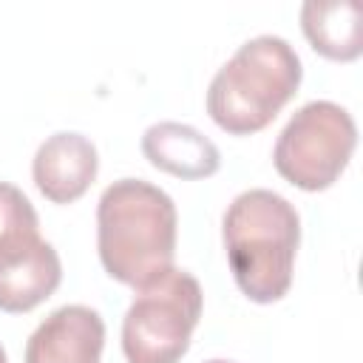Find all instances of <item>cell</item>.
Instances as JSON below:
<instances>
[{"mask_svg":"<svg viewBox=\"0 0 363 363\" xmlns=\"http://www.w3.org/2000/svg\"><path fill=\"white\" fill-rule=\"evenodd\" d=\"M179 213L173 199L145 182L119 179L96 204V250L105 272L133 289L173 267Z\"/></svg>","mask_w":363,"mask_h":363,"instance_id":"obj_1","label":"cell"},{"mask_svg":"<svg viewBox=\"0 0 363 363\" xmlns=\"http://www.w3.org/2000/svg\"><path fill=\"white\" fill-rule=\"evenodd\" d=\"M221 238L238 289L255 303L281 301L292 286L301 216L275 190L238 193L221 218Z\"/></svg>","mask_w":363,"mask_h":363,"instance_id":"obj_2","label":"cell"},{"mask_svg":"<svg viewBox=\"0 0 363 363\" xmlns=\"http://www.w3.org/2000/svg\"><path fill=\"white\" fill-rule=\"evenodd\" d=\"M303 77L301 57L278 34H258L216 71L207 88L210 119L235 136L264 130L292 99Z\"/></svg>","mask_w":363,"mask_h":363,"instance_id":"obj_3","label":"cell"},{"mask_svg":"<svg viewBox=\"0 0 363 363\" xmlns=\"http://www.w3.org/2000/svg\"><path fill=\"white\" fill-rule=\"evenodd\" d=\"M201 301V284L179 267L139 286L122 320V352L128 363H179L190 349Z\"/></svg>","mask_w":363,"mask_h":363,"instance_id":"obj_4","label":"cell"},{"mask_svg":"<svg viewBox=\"0 0 363 363\" xmlns=\"http://www.w3.org/2000/svg\"><path fill=\"white\" fill-rule=\"evenodd\" d=\"M357 145L352 113L329 99L301 105L278 133L272 162L275 170L301 190H326L346 170Z\"/></svg>","mask_w":363,"mask_h":363,"instance_id":"obj_5","label":"cell"},{"mask_svg":"<svg viewBox=\"0 0 363 363\" xmlns=\"http://www.w3.org/2000/svg\"><path fill=\"white\" fill-rule=\"evenodd\" d=\"M62 281L57 250L43 241L40 218L28 196L0 182V309L28 312Z\"/></svg>","mask_w":363,"mask_h":363,"instance_id":"obj_6","label":"cell"},{"mask_svg":"<svg viewBox=\"0 0 363 363\" xmlns=\"http://www.w3.org/2000/svg\"><path fill=\"white\" fill-rule=\"evenodd\" d=\"M102 346V315L85 303H65L31 332L26 343V363H99Z\"/></svg>","mask_w":363,"mask_h":363,"instance_id":"obj_7","label":"cell"},{"mask_svg":"<svg viewBox=\"0 0 363 363\" xmlns=\"http://www.w3.org/2000/svg\"><path fill=\"white\" fill-rule=\"evenodd\" d=\"M99 156L88 136L77 130L51 133L34 153L31 176L37 190L54 204L77 201L96 179Z\"/></svg>","mask_w":363,"mask_h":363,"instance_id":"obj_8","label":"cell"},{"mask_svg":"<svg viewBox=\"0 0 363 363\" xmlns=\"http://www.w3.org/2000/svg\"><path fill=\"white\" fill-rule=\"evenodd\" d=\"M145 159L179 179L213 176L221 164V153L210 136L184 122H156L142 133Z\"/></svg>","mask_w":363,"mask_h":363,"instance_id":"obj_9","label":"cell"},{"mask_svg":"<svg viewBox=\"0 0 363 363\" xmlns=\"http://www.w3.org/2000/svg\"><path fill=\"white\" fill-rule=\"evenodd\" d=\"M301 28L309 45L329 60L349 62L363 51V6L357 0H306Z\"/></svg>","mask_w":363,"mask_h":363,"instance_id":"obj_10","label":"cell"},{"mask_svg":"<svg viewBox=\"0 0 363 363\" xmlns=\"http://www.w3.org/2000/svg\"><path fill=\"white\" fill-rule=\"evenodd\" d=\"M204 363H235V360H221V357H213V360H204Z\"/></svg>","mask_w":363,"mask_h":363,"instance_id":"obj_11","label":"cell"},{"mask_svg":"<svg viewBox=\"0 0 363 363\" xmlns=\"http://www.w3.org/2000/svg\"><path fill=\"white\" fill-rule=\"evenodd\" d=\"M0 363H9V360H6V349H3V346H0Z\"/></svg>","mask_w":363,"mask_h":363,"instance_id":"obj_12","label":"cell"}]
</instances>
